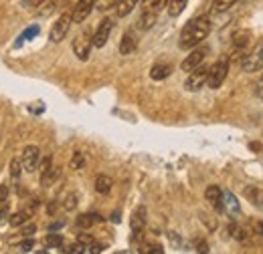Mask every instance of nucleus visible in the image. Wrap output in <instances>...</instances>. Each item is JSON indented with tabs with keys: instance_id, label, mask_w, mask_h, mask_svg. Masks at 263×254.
Segmentation results:
<instances>
[{
	"instance_id": "36",
	"label": "nucleus",
	"mask_w": 263,
	"mask_h": 254,
	"mask_svg": "<svg viewBox=\"0 0 263 254\" xmlns=\"http://www.w3.org/2000/svg\"><path fill=\"white\" fill-rule=\"evenodd\" d=\"M197 250L198 252H209V246H206V242H204V240H200V242H198Z\"/></svg>"
},
{
	"instance_id": "24",
	"label": "nucleus",
	"mask_w": 263,
	"mask_h": 254,
	"mask_svg": "<svg viewBox=\"0 0 263 254\" xmlns=\"http://www.w3.org/2000/svg\"><path fill=\"white\" fill-rule=\"evenodd\" d=\"M36 170L41 172V180L53 170V158L51 156H45V158H41L39 159V165H36Z\"/></svg>"
},
{
	"instance_id": "27",
	"label": "nucleus",
	"mask_w": 263,
	"mask_h": 254,
	"mask_svg": "<svg viewBox=\"0 0 263 254\" xmlns=\"http://www.w3.org/2000/svg\"><path fill=\"white\" fill-rule=\"evenodd\" d=\"M83 165H85V156H83V152H75L73 158H71V167H73V170H81Z\"/></svg>"
},
{
	"instance_id": "8",
	"label": "nucleus",
	"mask_w": 263,
	"mask_h": 254,
	"mask_svg": "<svg viewBox=\"0 0 263 254\" xmlns=\"http://www.w3.org/2000/svg\"><path fill=\"white\" fill-rule=\"evenodd\" d=\"M39 159H41V150L36 145H27L25 152H23V156H21L23 170L29 172V174H33L34 170H36V165H39Z\"/></svg>"
},
{
	"instance_id": "18",
	"label": "nucleus",
	"mask_w": 263,
	"mask_h": 254,
	"mask_svg": "<svg viewBox=\"0 0 263 254\" xmlns=\"http://www.w3.org/2000/svg\"><path fill=\"white\" fill-rule=\"evenodd\" d=\"M93 186H96V192H98V194H103V196H105V194H109V192H111L114 180H111L109 176L101 174V176H98V178H96V184H93Z\"/></svg>"
},
{
	"instance_id": "1",
	"label": "nucleus",
	"mask_w": 263,
	"mask_h": 254,
	"mask_svg": "<svg viewBox=\"0 0 263 254\" xmlns=\"http://www.w3.org/2000/svg\"><path fill=\"white\" fill-rule=\"evenodd\" d=\"M211 32V20L209 16H197L191 23H186V27L180 32V47L182 49H195L200 45Z\"/></svg>"
},
{
	"instance_id": "9",
	"label": "nucleus",
	"mask_w": 263,
	"mask_h": 254,
	"mask_svg": "<svg viewBox=\"0 0 263 254\" xmlns=\"http://www.w3.org/2000/svg\"><path fill=\"white\" fill-rule=\"evenodd\" d=\"M96 8V0H77V4L73 6V12H71V18H73V23H83L89 14H91V10Z\"/></svg>"
},
{
	"instance_id": "33",
	"label": "nucleus",
	"mask_w": 263,
	"mask_h": 254,
	"mask_svg": "<svg viewBox=\"0 0 263 254\" xmlns=\"http://www.w3.org/2000/svg\"><path fill=\"white\" fill-rule=\"evenodd\" d=\"M237 0H213V4H215V10H227V8H231L233 4H235Z\"/></svg>"
},
{
	"instance_id": "23",
	"label": "nucleus",
	"mask_w": 263,
	"mask_h": 254,
	"mask_svg": "<svg viewBox=\"0 0 263 254\" xmlns=\"http://www.w3.org/2000/svg\"><path fill=\"white\" fill-rule=\"evenodd\" d=\"M233 45L237 51H245V47L249 45V32L243 31V32H237L235 38H233Z\"/></svg>"
},
{
	"instance_id": "41",
	"label": "nucleus",
	"mask_w": 263,
	"mask_h": 254,
	"mask_svg": "<svg viewBox=\"0 0 263 254\" xmlns=\"http://www.w3.org/2000/svg\"><path fill=\"white\" fill-rule=\"evenodd\" d=\"M255 228H257V232L263 236V222H261V220H259V222H255Z\"/></svg>"
},
{
	"instance_id": "6",
	"label": "nucleus",
	"mask_w": 263,
	"mask_h": 254,
	"mask_svg": "<svg viewBox=\"0 0 263 254\" xmlns=\"http://www.w3.org/2000/svg\"><path fill=\"white\" fill-rule=\"evenodd\" d=\"M71 23H73L71 12H63V14L57 18V23L53 25V29H51V34H49L51 43H61V40L67 36L69 29H71Z\"/></svg>"
},
{
	"instance_id": "26",
	"label": "nucleus",
	"mask_w": 263,
	"mask_h": 254,
	"mask_svg": "<svg viewBox=\"0 0 263 254\" xmlns=\"http://www.w3.org/2000/svg\"><path fill=\"white\" fill-rule=\"evenodd\" d=\"M8 208V184H0V212Z\"/></svg>"
},
{
	"instance_id": "11",
	"label": "nucleus",
	"mask_w": 263,
	"mask_h": 254,
	"mask_svg": "<svg viewBox=\"0 0 263 254\" xmlns=\"http://www.w3.org/2000/svg\"><path fill=\"white\" fill-rule=\"evenodd\" d=\"M204 198H206V202L217 210V212H223L225 208H223V190L219 188V186H209L206 190H204Z\"/></svg>"
},
{
	"instance_id": "19",
	"label": "nucleus",
	"mask_w": 263,
	"mask_h": 254,
	"mask_svg": "<svg viewBox=\"0 0 263 254\" xmlns=\"http://www.w3.org/2000/svg\"><path fill=\"white\" fill-rule=\"evenodd\" d=\"M101 220H103V218H101L99 214H79V216H77V226L87 230V228H91L93 224L101 222Z\"/></svg>"
},
{
	"instance_id": "39",
	"label": "nucleus",
	"mask_w": 263,
	"mask_h": 254,
	"mask_svg": "<svg viewBox=\"0 0 263 254\" xmlns=\"http://www.w3.org/2000/svg\"><path fill=\"white\" fill-rule=\"evenodd\" d=\"M63 224H65V222H55V224H51V226H49V230H59V228H63Z\"/></svg>"
},
{
	"instance_id": "42",
	"label": "nucleus",
	"mask_w": 263,
	"mask_h": 254,
	"mask_svg": "<svg viewBox=\"0 0 263 254\" xmlns=\"http://www.w3.org/2000/svg\"><path fill=\"white\" fill-rule=\"evenodd\" d=\"M249 147H251V150H255V152H257V150H261V143H251V145H249Z\"/></svg>"
},
{
	"instance_id": "3",
	"label": "nucleus",
	"mask_w": 263,
	"mask_h": 254,
	"mask_svg": "<svg viewBox=\"0 0 263 254\" xmlns=\"http://www.w3.org/2000/svg\"><path fill=\"white\" fill-rule=\"evenodd\" d=\"M241 67L245 73H257L263 69V43H259L249 55L241 59Z\"/></svg>"
},
{
	"instance_id": "30",
	"label": "nucleus",
	"mask_w": 263,
	"mask_h": 254,
	"mask_svg": "<svg viewBox=\"0 0 263 254\" xmlns=\"http://www.w3.org/2000/svg\"><path fill=\"white\" fill-rule=\"evenodd\" d=\"M77 242L83 244V246H91V244L96 242V238H93L91 234H87V232H79V234H77Z\"/></svg>"
},
{
	"instance_id": "20",
	"label": "nucleus",
	"mask_w": 263,
	"mask_h": 254,
	"mask_svg": "<svg viewBox=\"0 0 263 254\" xmlns=\"http://www.w3.org/2000/svg\"><path fill=\"white\" fill-rule=\"evenodd\" d=\"M31 214H33V210H21V212H16V214H12L10 216V226L12 228H16V226H23V224L27 222L29 218H31Z\"/></svg>"
},
{
	"instance_id": "17",
	"label": "nucleus",
	"mask_w": 263,
	"mask_h": 254,
	"mask_svg": "<svg viewBox=\"0 0 263 254\" xmlns=\"http://www.w3.org/2000/svg\"><path fill=\"white\" fill-rule=\"evenodd\" d=\"M136 6H138V0H118V4L114 6L116 8V16H120V18L128 16Z\"/></svg>"
},
{
	"instance_id": "31",
	"label": "nucleus",
	"mask_w": 263,
	"mask_h": 254,
	"mask_svg": "<svg viewBox=\"0 0 263 254\" xmlns=\"http://www.w3.org/2000/svg\"><path fill=\"white\" fill-rule=\"evenodd\" d=\"M116 4H118V0H96V8L101 10V12H105V10L114 8Z\"/></svg>"
},
{
	"instance_id": "40",
	"label": "nucleus",
	"mask_w": 263,
	"mask_h": 254,
	"mask_svg": "<svg viewBox=\"0 0 263 254\" xmlns=\"http://www.w3.org/2000/svg\"><path fill=\"white\" fill-rule=\"evenodd\" d=\"M25 232H27V236H33V232H34V224H31V226H27V228H25Z\"/></svg>"
},
{
	"instance_id": "15",
	"label": "nucleus",
	"mask_w": 263,
	"mask_h": 254,
	"mask_svg": "<svg viewBox=\"0 0 263 254\" xmlns=\"http://www.w3.org/2000/svg\"><path fill=\"white\" fill-rule=\"evenodd\" d=\"M156 20H158V12H146V10H142V14L138 18V29L140 31H150L156 25Z\"/></svg>"
},
{
	"instance_id": "14",
	"label": "nucleus",
	"mask_w": 263,
	"mask_h": 254,
	"mask_svg": "<svg viewBox=\"0 0 263 254\" xmlns=\"http://www.w3.org/2000/svg\"><path fill=\"white\" fill-rule=\"evenodd\" d=\"M136 47H138V38L134 36V32H126L122 36V40H120V55L128 57L136 51Z\"/></svg>"
},
{
	"instance_id": "28",
	"label": "nucleus",
	"mask_w": 263,
	"mask_h": 254,
	"mask_svg": "<svg viewBox=\"0 0 263 254\" xmlns=\"http://www.w3.org/2000/svg\"><path fill=\"white\" fill-rule=\"evenodd\" d=\"M39 34V27L36 25H33V27H29L27 31L21 34V38H18V43H16V47H21L23 45V40H29V38H33V36H36Z\"/></svg>"
},
{
	"instance_id": "5",
	"label": "nucleus",
	"mask_w": 263,
	"mask_h": 254,
	"mask_svg": "<svg viewBox=\"0 0 263 254\" xmlns=\"http://www.w3.org/2000/svg\"><path fill=\"white\" fill-rule=\"evenodd\" d=\"M206 75H209V69L206 67H195L193 71H189V77H186V83H184V89L186 91H198L206 85Z\"/></svg>"
},
{
	"instance_id": "21",
	"label": "nucleus",
	"mask_w": 263,
	"mask_h": 254,
	"mask_svg": "<svg viewBox=\"0 0 263 254\" xmlns=\"http://www.w3.org/2000/svg\"><path fill=\"white\" fill-rule=\"evenodd\" d=\"M168 0H142V10L146 12H160Z\"/></svg>"
},
{
	"instance_id": "35",
	"label": "nucleus",
	"mask_w": 263,
	"mask_h": 254,
	"mask_svg": "<svg viewBox=\"0 0 263 254\" xmlns=\"http://www.w3.org/2000/svg\"><path fill=\"white\" fill-rule=\"evenodd\" d=\"M33 238H29V240H25V242H23V244H21V248H23V250H31V248H33Z\"/></svg>"
},
{
	"instance_id": "38",
	"label": "nucleus",
	"mask_w": 263,
	"mask_h": 254,
	"mask_svg": "<svg viewBox=\"0 0 263 254\" xmlns=\"http://www.w3.org/2000/svg\"><path fill=\"white\" fill-rule=\"evenodd\" d=\"M27 2H29V6H31V8H36V6H41L45 0H27Z\"/></svg>"
},
{
	"instance_id": "12",
	"label": "nucleus",
	"mask_w": 263,
	"mask_h": 254,
	"mask_svg": "<svg viewBox=\"0 0 263 254\" xmlns=\"http://www.w3.org/2000/svg\"><path fill=\"white\" fill-rule=\"evenodd\" d=\"M130 226H132L134 236H138V234L144 230V226H146V208H144V206H140V208H136V210H134Z\"/></svg>"
},
{
	"instance_id": "25",
	"label": "nucleus",
	"mask_w": 263,
	"mask_h": 254,
	"mask_svg": "<svg viewBox=\"0 0 263 254\" xmlns=\"http://www.w3.org/2000/svg\"><path fill=\"white\" fill-rule=\"evenodd\" d=\"M45 244L49 248H59V246H63V236L61 234H55L51 230V234H47V238H45Z\"/></svg>"
},
{
	"instance_id": "37",
	"label": "nucleus",
	"mask_w": 263,
	"mask_h": 254,
	"mask_svg": "<svg viewBox=\"0 0 263 254\" xmlns=\"http://www.w3.org/2000/svg\"><path fill=\"white\" fill-rule=\"evenodd\" d=\"M255 93H257V95L263 99V77H261V81L257 83V87H255Z\"/></svg>"
},
{
	"instance_id": "29",
	"label": "nucleus",
	"mask_w": 263,
	"mask_h": 254,
	"mask_svg": "<svg viewBox=\"0 0 263 254\" xmlns=\"http://www.w3.org/2000/svg\"><path fill=\"white\" fill-rule=\"evenodd\" d=\"M21 172H23V161H21V158H14L10 161V174H12V178L18 180Z\"/></svg>"
},
{
	"instance_id": "7",
	"label": "nucleus",
	"mask_w": 263,
	"mask_h": 254,
	"mask_svg": "<svg viewBox=\"0 0 263 254\" xmlns=\"http://www.w3.org/2000/svg\"><path fill=\"white\" fill-rule=\"evenodd\" d=\"M111 31H114V20H111V18H103V20L99 23L96 34L91 36L93 47H96V49L105 47V45H107V40H109V36H111Z\"/></svg>"
},
{
	"instance_id": "43",
	"label": "nucleus",
	"mask_w": 263,
	"mask_h": 254,
	"mask_svg": "<svg viewBox=\"0 0 263 254\" xmlns=\"http://www.w3.org/2000/svg\"><path fill=\"white\" fill-rule=\"evenodd\" d=\"M111 220H114V222H120V212H114V216H111Z\"/></svg>"
},
{
	"instance_id": "22",
	"label": "nucleus",
	"mask_w": 263,
	"mask_h": 254,
	"mask_svg": "<svg viewBox=\"0 0 263 254\" xmlns=\"http://www.w3.org/2000/svg\"><path fill=\"white\" fill-rule=\"evenodd\" d=\"M186 2H189V0H168V2H166V6H168V14H170V16H178V14L184 10Z\"/></svg>"
},
{
	"instance_id": "32",
	"label": "nucleus",
	"mask_w": 263,
	"mask_h": 254,
	"mask_svg": "<svg viewBox=\"0 0 263 254\" xmlns=\"http://www.w3.org/2000/svg\"><path fill=\"white\" fill-rule=\"evenodd\" d=\"M140 252H144V254H162L164 250H162V246H160V244H144Z\"/></svg>"
},
{
	"instance_id": "10",
	"label": "nucleus",
	"mask_w": 263,
	"mask_h": 254,
	"mask_svg": "<svg viewBox=\"0 0 263 254\" xmlns=\"http://www.w3.org/2000/svg\"><path fill=\"white\" fill-rule=\"evenodd\" d=\"M206 53H209V49L206 47H200V49H195L191 55H186V59L180 63V69L182 71H193L195 67L204 61V57H206Z\"/></svg>"
},
{
	"instance_id": "16",
	"label": "nucleus",
	"mask_w": 263,
	"mask_h": 254,
	"mask_svg": "<svg viewBox=\"0 0 263 254\" xmlns=\"http://www.w3.org/2000/svg\"><path fill=\"white\" fill-rule=\"evenodd\" d=\"M170 73H172V67L166 63H160V65H154L152 69H150V79H154V81H164L166 77H170Z\"/></svg>"
},
{
	"instance_id": "2",
	"label": "nucleus",
	"mask_w": 263,
	"mask_h": 254,
	"mask_svg": "<svg viewBox=\"0 0 263 254\" xmlns=\"http://www.w3.org/2000/svg\"><path fill=\"white\" fill-rule=\"evenodd\" d=\"M227 73H229V61L227 59H221L209 69V75H206V85L209 89H219L225 79H227Z\"/></svg>"
},
{
	"instance_id": "4",
	"label": "nucleus",
	"mask_w": 263,
	"mask_h": 254,
	"mask_svg": "<svg viewBox=\"0 0 263 254\" xmlns=\"http://www.w3.org/2000/svg\"><path fill=\"white\" fill-rule=\"evenodd\" d=\"M91 49H93V40H91V34L89 32H81L75 36L73 40V53L77 55L79 61H87L89 55H91Z\"/></svg>"
},
{
	"instance_id": "34",
	"label": "nucleus",
	"mask_w": 263,
	"mask_h": 254,
	"mask_svg": "<svg viewBox=\"0 0 263 254\" xmlns=\"http://www.w3.org/2000/svg\"><path fill=\"white\" fill-rule=\"evenodd\" d=\"M63 206H65V210H73V208L77 206V196H75V194H69Z\"/></svg>"
},
{
	"instance_id": "13",
	"label": "nucleus",
	"mask_w": 263,
	"mask_h": 254,
	"mask_svg": "<svg viewBox=\"0 0 263 254\" xmlns=\"http://www.w3.org/2000/svg\"><path fill=\"white\" fill-rule=\"evenodd\" d=\"M223 208L231 214V218H237L241 216V206H239V200L235 198V194L231 192H225L223 194Z\"/></svg>"
}]
</instances>
